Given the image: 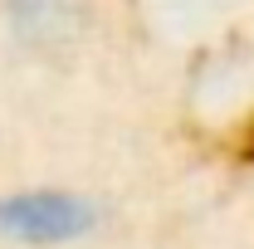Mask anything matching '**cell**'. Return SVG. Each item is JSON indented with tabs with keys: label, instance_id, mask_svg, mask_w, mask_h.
Listing matches in <instances>:
<instances>
[{
	"label": "cell",
	"instance_id": "obj_1",
	"mask_svg": "<svg viewBox=\"0 0 254 249\" xmlns=\"http://www.w3.org/2000/svg\"><path fill=\"white\" fill-rule=\"evenodd\" d=\"M0 230L30 245H59L83 230H93V205L68 190H30L0 200Z\"/></svg>",
	"mask_w": 254,
	"mask_h": 249
}]
</instances>
